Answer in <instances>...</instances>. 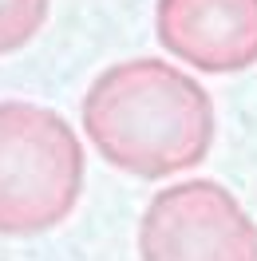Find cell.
<instances>
[{"instance_id":"obj_1","label":"cell","mask_w":257,"mask_h":261,"mask_svg":"<svg viewBox=\"0 0 257 261\" xmlns=\"http://www.w3.org/2000/svg\"><path fill=\"white\" fill-rule=\"evenodd\" d=\"M99 159L131 178H174L206 163L218 139L214 99L178 64L135 56L103 67L80 103Z\"/></svg>"},{"instance_id":"obj_2","label":"cell","mask_w":257,"mask_h":261,"mask_svg":"<svg viewBox=\"0 0 257 261\" xmlns=\"http://www.w3.org/2000/svg\"><path fill=\"white\" fill-rule=\"evenodd\" d=\"M87 178L80 135L60 111L4 99L0 103V233H48L75 210Z\"/></svg>"},{"instance_id":"obj_3","label":"cell","mask_w":257,"mask_h":261,"mask_svg":"<svg viewBox=\"0 0 257 261\" xmlns=\"http://www.w3.org/2000/svg\"><path fill=\"white\" fill-rule=\"evenodd\" d=\"M143 261H257V222L214 178L174 182L139 222Z\"/></svg>"},{"instance_id":"obj_4","label":"cell","mask_w":257,"mask_h":261,"mask_svg":"<svg viewBox=\"0 0 257 261\" xmlns=\"http://www.w3.org/2000/svg\"><path fill=\"white\" fill-rule=\"evenodd\" d=\"M155 36L206 75L257 64V0H155Z\"/></svg>"},{"instance_id":"obj_5","label":"cell","mask_w":257,"mask_h":261,"mask_svg":"<svg viewBox=\"0 0 257 261\" xmlns=\"http://www.w3.org/2000/svg\"><path fill=\"white\" fill-rule=\"evenodd\" d=\"M52 0H0V56H12L32 44L48 20Z\"/></svg>"}]
</instances>
